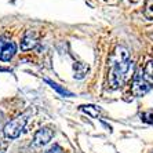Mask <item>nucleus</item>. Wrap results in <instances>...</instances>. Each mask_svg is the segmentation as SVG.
Segmentation results:
<instances>
[{"mask_svg": "<svg viewBox=\"0 0 153 153\" xmlns=\"http://www.w3.org/2000/svg\"><path fill=\"white\" fill-rule=\"evenodd\" d=\"M141 119L143 121H148V123H153V113H143L141 114Z\"/></svg>", "mask_w": 153, "mask_h": 153, "instance_id": "obj_10", "label": "nucleus"}, {"mask_svg": "<svg viewBox=\"0 0 153 153\" xmlns=\"http://www.w3.org/2000/svg\"><path fill=\"white\" fill-rule=\"evenodd\" d=\"M143 15H145L148 19H153V0H146Z\"/></svg>", "mask_w": 153, "mask_h": 153, "instance_id": "obj_9", "label": "nucleus"}, {"mask_svg": "<svg viewBox=\"0 0 153 153\" xmlns=\"http://www.w3.org/2000/svg\"><path fill=\"white\" fill-rule=\"evenodd\" d=\"M109 85L119 88L128 80L132 72V61L124 47H116L109 59Z\"/></svg>", "mask_w": 153, "mask_h": 153, "instance_id": "obj_1", "label": "nucleus"}, {"mask_svg": "<svg viewBox=\"0 0 153 153\" xmlns=\"http://www.w3.org/2000/svg\"><path fill=\"white\" fill-rule=\"evenodd\" d=\"M54 137V130L50 127H43L40 128L39 131L35 134L33 138V145L35 146H43L51 141V138Z\"/></svg>", "mask_w": 153, "mask_h": 153, "instance_id": "obj_5", "label": "nucleus"}, {"mask_svg": "<svg viewBox=\"0 0 153 153\" xmlns=\"http://www.w3.org/2000/svg\"><path fill=\"white\" fill-rule=\"evenodd\" d=\"M46 153H64V150H62V148L58 145H54L51 149H48Z\"/></svg>", "mask_w": 153, "mask_h": 153, "instance_id": "obj_11", "label": "nucleus"}, {"mask_svg": "<svg viewBox=\"0 0 153 153\" xmlns=\"http://www.w3.org/2000/svg\"><path fill=\"white\" fill-rule=\"evenodd\" d=\"M28 116H29V113H24L21 116L15 117L14 120L8 121L3 128L4 135L10 139L18 138V137L21 135V132L24 131V128H25V124H26V121H28Z\"/></svg>", "mask_w": 153, "mask_h": 153, "instance_id": "obj_2", "label": "nucleus"}, {"mask_svg": "<svg viewBox=\"0 0 153 153\" xmlns=\"http://www.w3.org/2000/svg\"><path fill=\"white\" fill-rule=\"evenodd\" d=\"M130 1H132V3H137V1H138V0H130Z\"/></svg>", "mask_w": 153, "mask_h": 153, "instance_id": "obj_12", "label": "nucleus"}, {"mask_svg": "<svg viewBox=\"0 0 153 153\" xmlns=\"http://www.w3.org/2000/svg\"><path fill=\"white\" fill-rule=\"evenodd\" d=\"M142 76L150 85H153V61H149V62L145 65Z\"/></svg>", "mask_w": 153, "mask_h": 153, "instance_id": "obj_7", "label": "nucleus"}, {"mask_svg": "<svg viewBox=\"0 0 153 153\" xmlns=\"http://www.w3.org/2000/svg\"><path fill=\"white\" fill-rule=\"evenodd\" d=\"M37 44V35H36L33 30H28V32L24 35L21 42V48L22 50H32L33 47Z\"/></svg>", "mask_w": 153, "mask_h": 153, "instance_id": "obj_6", "label": "nucleus"}, {"mask_svg": "<svg viewBox=\"0 0 153 153\" xmlns=\"http://www.w3.org/2000/svg\"><path fill=\"white\" fill-rule=\"evenodd\" d=\"M87 72H88V66L83 62H77L75 65V77L77 79H83L85 75H87Z\"/></svg>", "mask_w": 153, "mask_h": 153, "instance_id": "obj_8", "label": "nucleus"}, {"mask_svg": "<svg viewBox=\"0 0 153 153\" xmlns=\"http://www.w3.org/2000/svg\"><path fill=\"white\" fill-rule=\"evenodd\" d=\"M15 51H17V46L14 42L7 39L0 40V59L1 61H10L15 55Z\"/></svg>", "mask_w": 153, "mask_h": 153, "instance_id": "obj_4", "label": "nucleus"}, {"mask_svg": "<svg viewBox=\"0 0 153 153\" xmlns=\"http://www.w3.org/2000/svg\"><path fill=\"white\" fill-rule=\"evenodd\" d=\"M150 87H152V85L143 79L142 75H137L135 77H134V82H132L131 91L135 97H142L149 91Z\"/></svg>", "mask_w": 153, "mask_h": 153, "instance_id": "obj_3", "label": "nucleus"}]
</instances>
